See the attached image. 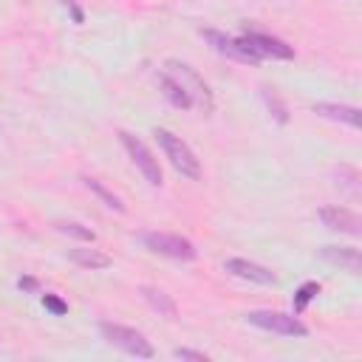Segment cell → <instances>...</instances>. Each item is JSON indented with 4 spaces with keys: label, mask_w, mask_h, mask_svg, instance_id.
<instances>
[{
    "label": "cell",
    "mask_w": 362,
    "mask_h": 362,
    "mask_svg": "<svg viewBox=\"0 0 362 362\" xmlns=\"http://www.w3.org/2000/svg\"><path fill=\"white\" fill-rule=\"evenodd\" d=\"M311 110H314L317 116H322V119H331V122H342V124H348V127H359V124H362V113H359V107H354V105L317 102Z\"/></svg>",
    "instance_id": "cell-11"
},
{
    "label": "cell",
    "mask_w": 362,
    "mask_h": 362,
    "mask_svg": "<svg viewBox=\"0 0 362 362\" xmlns=\"http://www.w3.org/2000/svg\"><path fill=\"white\" fill-rule=\"evenodd\" d=\"M141 243L156 252V255H164V257H173V260H195L198 252L195 246L181 238V235H167V232H144L141 235Z\"/></svg>",
    "instance_id": "cell-6"
},
{
    "label": "cell",
    "mask_w": 362,
    "mask_h": 362,
    "mask_svg": "<svg viewBox=\"0 0 362 362\" xmlns=\"http://www.w3.org/2000/svg\"><path fill=\"white\" fill-rule=\"evenodd\" d=\"M317 294H320V283H314V280L303 283V286L294 291V314H303V311L308 308V303H311Z\"/></svg>",
    "instance_id": "cell-18"
},
{
    "label": "cell",
    "mask_w": 362,
    "mask_h": 362,
    "mask_svg": "<svg viewBox=\"0 0 362 362\" xmlns=\"http://www.w3.org/2000/svg\"><path fill=\"white\" fill-rule=\"evenodd\" d=\"M99 334L113 348H119V351H124L130 356H139V359H153L156 356L150 339L136 328H127V325H119V322H99Z\"/></svg>",
    "instance_id": "cell-2"
},
{
    "label": "cell",
    "mask_w": 362,
    "mask_h": 362,
    "mask_svg": "<svg viewBox=\"0 0 362 362\" xmlns=\"http://www.w3.org/2000/svg\"><path fill=\"white\" fill-rule=\"evenodd\" d=\"M153 136H156L158 147L164 150V156L170 158V164H173L175 173H181L184 178H192V181L201 178V161H198V156L192 153V147L181 136H175V133H170L164 127H156Z\"/></svg>",
    "instance_id": "cell-1"
},
{
    "label": "cell",
    "mask_w": 362,
    "mask_h": 362,
    "mask_svg": "<svg viewBox=\"0 0 362 362\" xmlns=\"http://www.w3.org/2000/svg\"><path fill=\"white\" fill-rule=\"evenodd\" d=\"M71 260L79 263V266H85V269H90V272L110 266V257L102 255V252H96V249H74V252H71Z\"/></svg>",
    "instance_id": "cell-15"
},
{
    "label": "cell",
    "mask_w": 362,
    "mask_h": 362,
    "mask_svg": "<svg viewBox=\"0 0 362 362\" xmlns=\"http://www.w3.org/2000/svg\"><path fill=\"white\" fill-rule=\"evenodd\" d=\"M164 71H167V74H170V76L189 93L192 105H201L204 110H212V107H215V102H212V90L206 88V82L198 76L195 68H189L187 62H175V59H170Z\"/></svg>",
    "instance_id": "cell-3"
},
{
    "label": "cell",
    "mask_w": 362,
    "mask_h": 362,
    "mask_svg": "<svg viewBox=\"0 0 362 362\" xmlns=\"http://www.w3.org/2000/svg\"><path fill=\"white\" fill-rule=\"evenodd\" d=\"M263 99H266V105H269V110H274V116H277V122H286L288 116H286V107H283V102L277 99V93L272 90V88H263Z\"/></svg>",
    "instance_id": "cell-19"
},
{
    "label": "cell",
    "mask_w": 362,
    "mask_h": 362,
    "mask_svg": "<svg viewBox=\"0 0 362 362\" xmlns=\"http://www.w3.org/2000/svg\"><path fill=\"white\" fill-rule=\"evenodd\" d=\"M320 257L328 260V263H334V266L348 269L351 274H359V269H362L359 249H354V246H325V249L320 252Z\"/></svg>",
    "instance_id": "cell-12"
},
{
    "label": "cell",
    "mask_w": 362,
    "mask_h": 362,
    "mask_svg": "<svg viewBox=\"0 0 362 362\" xmlns=\"http://www.w3.org/2000/svg\"><path fill=\"white\" fill-rule=\"evenodd\" d=\"M42 305L54 314V317H62V314H68V303L62 300V297H57V294H42Z\"/></svg>",
    "instance_id": "cell-20"
},
{
    "label": "cell",
    "mask_w": 362,
    "mask_h": 362,
    "mask_svg": "<svg viewBox=\"0 0 362 362\" xmlns=\"http://www.w3.org/2000/svg\"><path fill=\"white\" fill-rule=\"evenodd\" d=\"M246 322L255 325V328L280 334V337H308V328L297 317L283 314V311H249L246 314Z\"/></svg>",
    "instance_id": "cell-5"
},
{
    "label": "cell",
    "mask_w": 362,
    "mask_h": 362,
    "mask_svg": "<svg viewBox=\"0 0 362 362\" xmlns=\"http://www.w3.org/2000/svg\"><path fill=\"white\" fill-rule=\"evenodd\" d=\"M158 85H161V90H164V96H167V102H170L173 107H181V110H189V107H192L189 93H187V90H184L167 71L158 74Z\"/></svg>",
    "instance_id": "cell-13"
},
{
    "label": "cell",
    "mask_w": 362,
    "mask_h": 362,
    "mask_svg": "<svg viewBox=\"0 0 362 362\" xmlns=\"http://www.w3.org/2000/svg\"><path fill=\"white\" fill-rule=\"evenodd\" d=\"M317 218H320L328 229H334V232H345V235H351V238H359V235H362V221H359V215H356L354 209H348V206H320V209H317Z\"/></svg>",
    "instance_id": "cell-9"
},
{
    "label": "cell",
    "mask_w": 362,
    "mask_h": 362,
    "mask_svg": "<svg viewBox=\"0 0 362 362\" xmlns=\"http://www.w3.org/2000/svg\"><path fill=\"white\" fill-rule=\"evenodd\" d=\"M57 3H62L68 11H71V17H74V23H82V11H79V6H76V0H57Z\"/></svg>",
    "instance_id": "cell-23"
},
{
    "label": "cell",
    "mask_w": 362,
    "mask_h": 362,
    "mask_svg": "<svg viewBox=\"0 0 362 362\" xmlns=\"http://www.w3.org/2000/svg\"><path fill=\"white\" fill-rule=\"evenodd\" d=\"M201 34H204V40H206L218 54H223V57H229V59H235V62H243V65H257V62H260V57L243 42V37H229V34L215 31V28H204Z\"/></svg>",
    "instance_id": "cell-7"
},
{
    "label": "cell",
    "mask_w": 362,
    "mask_h": 362,
    "mask_svg": "<svg viewBox=\"0 0 362 362\" xmlns=\"http://www.w3.org/2000/svg\"><path fill=\"white\" fill-rule=\"evenodd\" d=\"M85 187L105 204V206H110V209H116V212H124V204H122V198L113 192V189H107L99 178H85Z\"/></svg>",
    "instance_id": "cell-16"
},
{
    "label": "cell",
    "mask_w": 362,
    "mask_h": 362,
    "mask_svg": "<svg viewBox=\"0 0 362 362\" xmlns=\"http://www.w3.org/2000/svg\"><path fill=\"white\" fill-rule=\"evenodd\" d=\"M141 297L147 300V305L153 308V311H158L161 317H175L178 314V308H175V300L170 297V294H164L161 288H156V286H141Z\"/></svg>",
    "instance_id": "cell-14"
},
{
    "label": "cell",
    "mask_w": 362,
    "mask_h": 362,
    "mask_svg": "<svg viewBox=\"0 0 362 362\" xmlns=\"http://www.w3.org/2000/svg\"><path fill=\"white\" fill-rule=\"evenodd\" d=\"M119 141L127 150V156L136 164V170L144 175V181L150 187H161V167H158V158L147 150V144L141 139H136L133 133H127V130H119Z\"/></svg>",
    "instance_id": "cell-4"
},
{
    "label": "cell",
    "mask_w": 362,
    "mask_h": 362,
    "mask_svg": "<svg viewBox=\"0 0 362 362\" xmlns=\"http://www.w3.org/2000/svg\"><path fill=\"white\" fill-rule=\"evenodd\" d=\"M173 356H175V359H195V362H206V359H209L204 351H189V348H175Z\"/></svg>",
    "instance_id": "cell-21"
},
{
    "label": "cell",
    "mask_w": 362,
    "mask_h": 362,
    "mask_svg": "<svg viewBox=\"0 0 362 362\" xmlns=\"http://www.w3.org/2000/svg\"><path fill=\"white\" fill-rule=\"evenodd\" d=\"M54 229H57L59 235H68V238H76V240H85V243H93V240H96V232H93L90 226L79 223V221H57Z\"/></svg>",
    "instance_id": "cell-17"
},
{
    "label": "cell",
    "mask_w": 362,
    "mask_h": 362,
    "mask_svg": "<svg viewBox=\"0 0 362 362\" xmlns=\"http://www.w3.org/2000/svg\"><path fill=\"white\" fill-rule=\"evenodd\" d=\"M223 272L238 277V280H249V283H257V286H274L277 277L272 269L255 263V260H246V257H229L223 260Z\"/></svg>",
    "instance_id": "cell-10"
},
{
    "label": "cell",
    "mask_w": 362,
    "mask_h": 362,
    "mask_svg": "<svg viewBox=\"0 0 362 362\" xmlns=\"http://www.w3.org/2000/svg\"><path fill=\"white\" fill-rule=\"evenodd\" d=\"M17 288H20V291H28V294H34V291L40 288V283H37L34 277H20V280H17Z\"/></svg>",
    "instance_id": "cell-22"
},
{
    "label": "cell",
    "mask_w": 362,
    "mask_h": 362,
    "mask_svg": "<svg viewBox=\"0 0 362 362\" xmlns=\"http://www.w3.org/2000/svg\"><path fill=\"white\" fill-rule=\"evenodd\" d=\"M243 42H246L260 59H266V57H272V59H294V48H291L288 42L272 37V34H263V31H246V34H243Z\"/></svg>",
    "instance_id": "cell-8"
}]
</instances>
